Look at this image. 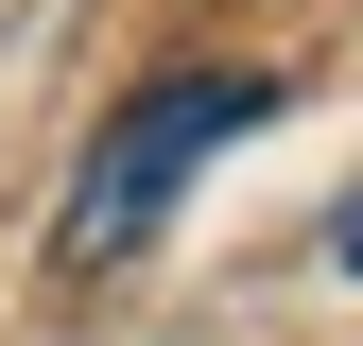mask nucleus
I'll return each instance as SVG.
<instances>
[{
	"instance_id": "obj_2",
	"label": "nucleus",
	"mask_w": 363,
	"mask_h": 346,
	"mask_svg": "<svg viewBox=\"0 0 363 346\" xmlns=\"http://www.w3.org/2000/svg\"><path fill=\"white\" fill-rule=\"evenodd\" d=\"M329 260H346V277H363V191H346V225H329Z\"/></svg>"
},
{
	"instance_id": "obj_1",
	"label": "nucleus",
	"mask_w": 363,
	"mask_h": 346,
	"mask_svg": "<svg viewBox=\"0 0 363 346\" xmlns=\"http://www.w3.org/2000/svg\"><path fill=\"white\" fill-rule=\"evenodd\" d=\"M242 121H277V69H173V86H139V104L86 139V173H69V208H52V260L69 277H104V260H139L156 225H173V191L242 139Z\"/></svg>"
}]
</instances>
